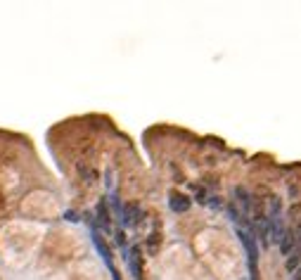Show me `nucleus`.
Listing matches in <instances>:
<instances>
[{"mask_svg":"<svg viewBox=\"0 0 301 280\" xmlns=\"http://www.w3.org/2000/svg\"><path fill=\"white\" fill-rule=\"evenodd\" d=\"M140 216H142V209L135 202L121 207V221H124V226H138V223H140Z\"/></svg>","mask_w":301,"mask_h":280,"instance_id":"4","label":"nucleus"},{"mask_svg":"<svg viewBox=\"0 0 301 280\" xmlns=\"http://www.w3.org/2000/svg\"><path fill=\"white\" fill-rule=\"evenodd\" d=\"M294 230V240H296V252L301 254V219H296V228Z\"/></svg>","mask_w":301,"mask_h":280,"instance_id":"13","label":"nucleus"},{"mask_svg":"<svg viewBox=\"0 0 301 280\" xmlns=\"http://www.w3.org/2000/svg\"><path fill=\"white\" fill-rule=\"evenodd\" d=\"M277 214H282V202H280V197H270V204H268V216H277Z\"/></svg>","mask_w":301,"mask_h":280,"instance_id":"10","label":"nucleus"},{"mask_svg":"<svg viewBox=\"0 0 301 280\" xmlns=\"http://www.w3.org/2000/svg\"><path fill=\"white\" fill-rule=\"evenodd\" d=\"M226 209H228V216H230V219H233L235 223H240V221H242V216H240V209H237V204L230 202V204L226 207Z\"/></svg>","mask_w":301,"mask_h":280,"instance_id":"12","label":"nucleus"},{"mask_svg":"<svg viewBox=\"0 0 301 280\" xmlns=\"http://www.w3.org/2000/svg\"><path fill=\"white\" fill-rule=\"evenodd\" d=\"M117 242H119L121 247L126 245V242H124V233H121V230H117Z\"/></svg>","mask_w":301,"mask_h":280,"instance_id":"16","label":"nucleus"},{"mask_svg":"<svg viewBox=\"0 0 301 280\" xmlns=\"http://www.w3.org/2000/svg\"><path fill=\"white\" fill-rule=\"evenodd\" d=\"M237 238H240L244 252H247V261H249V266H259V242H256V238H254V233L247 230V228H242V226H237Z\"/></svg>","mask_w":301,"mask_h":280,"instance_id":"1","label":"nucleus"},{"mask_svg":"<svg viewBox=\"0 0 301 280\" xmlns=\"http://www.w3.org/2000/svg\"><path fill=\"white\" fill-rule=\"evenodd\" d=\"M299 261H301V254H299V252L289 254V256H287V271L294 273V271H296V266H299Z\"/></svg>","mask_w":301,"mask_h":280,"instance_id":"11","label":"nucleus"},{"mask_svg":"<svg viewBox=\"0 0 301 280\" xmlns=\"http://www.w3.org/2000/svg\"><path fill=\"white\" fill-rule=\"evenodd\" d=\"M284 219H282V214H277V216H270L268 219V238H270V242H280L284 235Z\"/></svg>","mask_w":301,"mask_h":280,"instance_id":"3","label":"nucleus"},{"mask_svg":"<svg viewBox=\"0 0 301 280\" xmlns=\"http://www.w3.org/2000/svg\"><path fill=\"white\" fill-rule=\"evenodd\" d=\"M235 197H237V204L242 207V212L249 216V204H251V193L247 190V188H242V185H237L235 188Z\"/></svg>","mask_w":301,"mask_h":280,"instance_id":"8","label":"nucleus"},{"mask_svg":"<svg viewBox=\"0 0 301 280\" xmlns=\"http://www.w3.org/2000/svg\"><path fill=\"white\" fill-rule=\"evenodd\" d=\"M159 242H161V240H159V233H152V235H150V252H152V254L159 249Z\"/></svg>","mask_w":301,"mask_h":280,"instance_id":"14","label":"nucleus"},{"mask_svg":"<svg viewBox=\"0 0 301 280\" xmlns=\"http://www.w3.org/2000/svg\"><path fill=\"white\" fill-rule=\"evenodd\" d=\"M190 204H192V200L187 195H183V193H176V190H173V193L168 195V207H171L176 214H185L190 209Z\"/></svg>","mask_w":301,"mask_h":280,"instance_id":"5","label":"nucleus"},{"mask_svg":"<svg viewBox=\"0 0 301 280\" xmlns=\"http://www.w3.org/2000/svg\"><path fill=\"white\" fill-rule=\"evenodd\" d=\"M126 263H128V268L133 273V278L142 280V252L138 245H133L131 249H126Z\"/></svg>","mask_w":301,"mask_h":280,"instance_id":"2","label":"nucleus"},{"mask_svg":"<svg viewBox=\"0 0 301 280\" xmlns=\"http://www.w3.org/2000/svg\"><path fill=\"white\" fill-rule=\"evenodd\" d=\"M67 219H69V221H78V219H76V214H74V212H67Z\"/></svg>","mask_w":301,"mask_h":280,"instance_id":"17","label":"nucleus"},{"mask_svg":"<svg viewBox=\"0 0 301 280\" xmlns=\"http://www.w3.org/2000/svg\"><path fill=\"white\" fill-rule=\"evenodd\" d=\"M194 195H197V202H202V204L209 202V197H207V193H204V188H194Z\"/></svg>","mask_w":301,"mask_h":280,"instance_id":"15","label":"nucleus"},{"mask_svg":"<svg viewBox=\"0 0 301 280\" xmlns=\"http://www.w3.org/2000/svg\"><path fill=\"white\" fill-rule=\"evenodd\" d=\"M97 221H100V226L105 230L112 228V219H109V212H107V202L102 200L100 204H97Z\"/></svg>","mask_w":301,"mask_h":280,"instance_id":"9","label":"nucleus"},{"mask_svg":"<svg viewBox=\"0 0 301 280\" xmlns=\"http://www.w3.org/2000/svg\"><path fill=\"white\" fill-rule=\"evenodd\" d=\"M92 242H95V249L100 252V256H102V261L107 263V268L112 271L114 268V263H112V252H109V247H107V242H105V238H102L97 230H92Z\"/></svg>","mask_w":301,"mask_h":280,"instance_id":"6","label":"nucleus"},{"mask_svg":"<svg viewBox=\"0 0 301 280\" xmlns=\"http://www.w3.org/2000/svg\"><path fill=\"white\" fill-rule=\"evenodd\" d=\"M277 247H280L282 256H289V254H294V252H296V240H294V230L292 228L284 230V235H282V240L277 242Z\"/></svg>","mask_w":301,"mask_h":280,"instance_id":"7","label":"nucleus"}]
</instances>
